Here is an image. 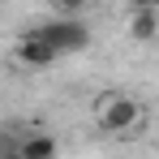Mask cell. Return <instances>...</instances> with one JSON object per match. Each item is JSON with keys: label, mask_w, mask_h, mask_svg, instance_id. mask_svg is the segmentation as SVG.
<instances>
[{"label": "cell", "mask_w": 159, "mask_h": 159, "mask_svg": "<svg viewBox=\"0 0 159 159\" xmlns=\"http://www.w3.org/2000/svg\"><path fill=\"white\" fill-rule=\"evenodd\" d=\"M34 34H39L56 56L86 52V48H90V26L78 22V17H56V22H48V26H34Z\"/></svg>", "instance_id": "obj_1"}, {"label": "cell", "mask_w": 159, "mask_h": 159, "mask_svg": "<svg viewBox=\"0 0 159 159\" xmlns=\"http://www.w3.org/2000/svg\"><path fill=\"white\" fill-rule=\"evenodd\" d=\"M95 116H99V125H103L107 133H129V129H138V120H142V107H138V99H129V95H103L99 107H95Z\"/></svg>", "instance_id": "obj_2"}, {"label": "cell", "mask_w": 159, "mask_h": 159, "mask_svg": "<svg viewBox=\"0 0 159 159\" xmlns=\"http://www.w3.org/2000/svg\"><path fill=\"white\" fill-rule=\"evenodd\" d=\"M17 60H22L26 69H48V65H56L60 56H56L52 48H48V43H43V39L30 30L26 39H17Z\"/></svg>", "instance_id": "obj_3"}, {"label": "cell", "mask_w": 159, "mask_h": 159, "mask_svg": "<svg viewBox=\"0 0 159 159\" xmlns=\"http://www.w3.org/2000/svg\"><path fill=\"white\" fill-rule=\"evenodd\" d=\"M129 34L138 39V43H151L159 34V9H133L129 17Z\"/></svg>", "instance_id": "obj_4"}, {"label": "cell", "mask_w": 159, "mask_h": 159, "mask_svg": "<svg viewBox=\"0 0 159 159\" xmlns=\"http://www.w3.org/2000/svg\"><path fill=\"white\" fill-rule=\"evenodd\" d=\"M17 159H56V138L48 133H30L17 142Z\"/></svg>", "instance_id": "obj_5"}, {"label": "cell", "mask_w": 159, "mask_h": 159, "mask_svg": "<svg viewBox=\"0 0 159 159\" xmlns=\"http://www.w3.org/2000/svg\"><path fill=\"white\" fill-rule=\"evenodd\" d=\"M48 4L56 9V17H78V13L90 4V0H48Z\"/></svg>", "instance_id": "obj_6"}, {"label": "cell", "mask_w": 159, "mask_h": 159, "mask_svg": "<svg viewBox=\"0 0 159 159\" xmlns=\"http://www.w3.org/2000/svg\"><path fill=\"white\" fill-rule=\"evenodd\" d=\"M133 9H159V0H129Z\"/></svg>", "instance_id": "obj_7"}, {"label": "cell", "mask_w": 159, "mask_h": 159, "mask_svg": "<svg viewBox=\"0 0 159 159\" xmlns=\"http://www.w3.org/2000/svg\"><path fill=\"white\" fill-rule=\"evenodd\" d=\"M0 159H17V151H0Z\"/></svg>", "instance_id": "obj_8"}]
</instances>
